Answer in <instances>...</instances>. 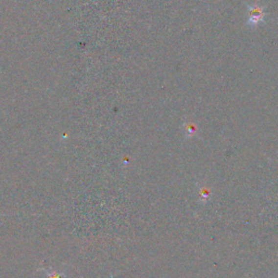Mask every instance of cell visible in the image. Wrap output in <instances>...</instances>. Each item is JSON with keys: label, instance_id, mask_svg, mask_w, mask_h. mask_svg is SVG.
Listing matches in <instances>:
<instances>
[{"label": "cell", "instance_id": "cell-1", "mask_svg": "<svg viewBox=\"0 0 278 278\" xmlns=\"http://www.w3.org/2000/svg\"><path fill=\"white\" fill-rule=\"evenodd\" d=\"M264 18V7L260 6L255 2L249 6V20H248V25L256 26Z\"/></svg>", "mask_w": 278, "mask_h": 278}, {"label": "cell", "instance_id": "cell-2", "mask_svg": "<svg viewBox=\"0 0 278 278\" xmlns=\"http://www.w3.org/2000/svg\"><path fill=\"white\" fill-rule=\"evenodd\" d=\"M49 278H63V276L61 274H59V273H53V274L49 276Z\"/></svg>", "mask_w": 278, "mask_h": 278}]
</instances>
